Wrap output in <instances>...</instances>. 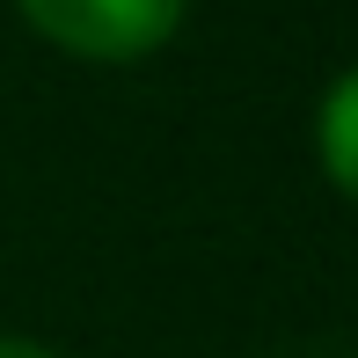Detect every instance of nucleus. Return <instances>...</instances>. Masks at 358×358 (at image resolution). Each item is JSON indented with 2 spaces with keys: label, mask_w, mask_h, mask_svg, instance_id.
<instances>
[{
  "label": "nucleus",
  "mask_w": 358,
  "mask_h": 358,
  "mask_svg": "<svg viewBox=\"0 0 358 358\" xmlns=\"http://www.w3.org/2000/svg\"><path fill=\"white\" fill-rule=\"evenodd\" d=\"M15 8L59 52L95 59V66H124V59H146L176 37L190 0H15Z\"/></svg>",
  "instance_id": "nucleus-1"
},
{
  "label": "nucleus",
  "mask_w": 358,
  "mask_h": 358,
  "mask_svg": "<svg viewBox=\"0 0 358 358\" xmlns=\"http://www.w3.org/2000/svg\"><path fill=\"white\" fill-rule=\"evenodd\" d=\"M315 154H322V176L358 205V66H344L322 95V117H315Z\"/></svg>",
  "instance_id": "nucleus-2"
},
{
  "label": "nucleus",
  "mask_w": 358,
  "mask_h": 358,
  "mask_svg": "<svg viewBox=\"0 0 358 358\" xmlns=\"http://www.w3.org/2000/svg\"><path fill=\"white\" fill-rule=\"evenodd\" d=\"M0 358H59V351H44V344H29V336H0Z\"/></svg>",
  "instance_id": "nucleus-3"
}]
</instances>
